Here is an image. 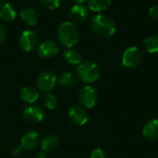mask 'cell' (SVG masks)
Returning a JSON list of instances; mask_svg holds the SVG:
<instances>
[{"mask_svg": "<svg viewBox=\"0 0 158 158\" xmlns=\"http://www.w3.org/2000/svg\"><path fill=\"white\" fill-rule=\"evenodd\" d=\"M77 75L79 79L84 83H94L100 77V69L98 66L90 60L81 61L77 68Z\"/></svg>", "mask_w": 158, "mask_h": 158, "instance_id": "obj_3", "label": "cell"}, {"mask_svg": "<svg viewBox=\"0 0 158 158\" xmlns=\"http://www.w3.org/2000/svg\"><path fill=\"white\" fill-rule=\"evenodd\" d=\"M149 16L156 19V20H158V5H155L153 6L150 7L149 9Z\"/></svg>", "mask_w": 158, "mask_h": 158, "instance_id": "obj_25", "label": "cell"}, {"mask_svg": "<svg viewBox=\"0 0 158 158\" xmlns=\"http://www.w3.org/2000/svg\"><path fill=\"white\" fill-rule=\"evenodd\" d=\"M89 11L84 5H75L69 11V18L73 23H81L88 18Z\"/></svg>", "mask_w": 158, "mask_h": 158, "instance_id": "obj_12", "label": "cell"}, {"mask_svg": "<svg viewBox=\"0 0 158 158\" xmlns=\"http://www.w3.org/2000/svg\"><path fill=\"white\" fill-rule=\"evenodd\" d=\"M63 58L68 64L71 66H78L82 61L81 54L79 51L72 48H67L63 52Z\"/></svg>", "mask_w": 158, "mask_h": 158, "instance_id": "obj_18", "label": "cell"}, {"mask_svg": "<svg viewBox=\"0 0 158 158\" xmlns=\"http://www.w3.org/2000/svg\"><path fill=\"white\" fill-rule=\"evenodd\" d=\"M142 60V54L139 48L131 46L127 48L122 56V64L129 69H134L139 66Z\"/></svg>", "mask_w": 158, "mask_h": 158, "instance_id": "obj_7", "label": "cell"}, {"mask_svg": "<svg viewBox=\"0 0 158 158\" xmlns=\"http://www.w3.org/2000/svg\"><path fill=\"white\" fill-rule=\"evenodd\" d=\"M57 97L56 94H51V93H47L45 94L44 97V105L46 108L48 109H55L56 106H57Z\"/></svg>", "mask_w": 158, "mask_h": 158, "instance_id": "obj_22", "label": "cell"}, {"mask_svg": "<svg viewBox=\"0 0 158 158\" xmlns=\"http://www.w3.org/2000/svg\"><path fill=\"white\" fill-rule=\"evenodd\" d=\"M58 41L59 44L65 48H72L80 40V31L71 21H64L58 28Z\"/></svg>", "mask_w": 158, "mask_h": 158, "instance_id": "obj_2", "label": "cell"}, {"mask_svg": "<svg viewBox=\"0 0 158 158\" xmlns=\"http://www.w3.org/2000/svg\"><path fill=\"white\" fill-rule=\"evenodd\" d=\"M20 19L21 20L28 26H34L38 22V15L37 12L31 7H25L20 11Z\"/></svg>", "mask_w": 158, "mask_h": 158, "instance_id": "obj_17", "label": "cell"}, {"mask_svg": "<svg viewBox=\"0 0 158 158\" xmlns=\"http://www.w3.org/2000/svg\"><path fill=\"white\" fill-rule=\"evenodd\" d=\"M6 31L5 27L0 23V45L5 42L6 40Z\"/></svg>", "mask_w": 158, "mask_h": 158, "instance_id": "obj_26", "label": "cell"}, {"mask_svg": "<svg viewBox=\"0 0 158 158\" xmlns=\"http://www.w3.org/2000/svg\"><path fill=\"white\" fill-rule=\"evenodd\" d=\"M90 158H107V155L102 148H96L92 152Z\"/></svg>", "mask_w": 158, "mask_h": 158, "instance_id": "obj_24", "label": "cell"}, {"mask_svg": "<svg viewBox=\"0 0 158 158\" xmlns=\"http://www.w3.org/2000/svg\"><path fill=\"white\" fill-rule=\"evenodd\" d=\"M74 3H76V5H83V3L86 2V0H73Z\"/></svg>", "mask_w": 158, "mask_h": 158, "instance_id": "obj_29", "label": "cell"}, {"mask_svg": "<svg viewBox=\"0 0 158 158\" xmlns=\"http://www.w3.org/2000/svg\"><path fill=\"white\" fill-rule=\"evenodd\" d=\"M144 47L150 54L158 53V35H150L144 40Z\"/></svg>", "mask_w": 158, "mask_h": 158, "instance_id": "obj_21", "label": "cell"}, {"mask_svg": "<svg viewBox=\"0 0 158 158\" xmlns=\"http://www.w3.org/2000/svg\"><path fill=\"white\" fill-rule=\"evenodd\" d=\"M19 97L20 99L27 104H33L39 98V93L37 90L31 86L22 87L19 91Z\"/></svg>", "mask_w": 158, "mask_h": 158, "instance_id": "obj_15", "label": "cell"}, {"mask_svg": "<svg viewBox=\"0 0 158 158\" xmlns=\"http://www.w3.org/2000/svg\"><path fill=\"white\" fill-rule=\"evenodd\" d=\"M22 116L26 121L32 123V124H36L43 120L44 113L42 107H40L39 106L30 105L24 108Z\"/></svg>", "mask_w": 158, "mask_h": 158, "instance_id": "obj_9", "label": "cell"}, {"mask_svg": "<svg viewBox=\"0 0 158 158\" xmlns=\"http://www.w3.org/2000/svg\"><path fill=\"white\" fill-rule=\"evenodd\" d=\"M59 51L58 44L55 41L47 40L40 44L37 47V54L40 57L49 59L55 57Z\"/></svg>", "mask_w": 158, "mask_h": 158, "instance_id": "obj_8", "label": "cell"}, {"mask_svg": "<svg viewBox=\"0 0 158 158\" xmlns=\"http://www.w3.org/2000/svg\"><path fill=\"white\" fill-rule=\"evenodd\" d=\"M34 158H46V155H45L44 152L40 151V152H38V153L35 155V157Z\"/></svg>", "mask_w": 158, "mask_h": 158, "instance_id": "obj_28", "label": "cell"}, {"mask_svg": "<svg viewBox=\"0 0 158 158\" xmlns=\"http://www.w3.org/2000/svg\"><path fill=\"white\" fill-rule=\"evenodd\" d=\"M79 102L86 108H93L98 102L97 91L90 85L84 86L79 93Z\"/></svg>", "mask_w": 158, "mask_h": 158, "instance_id": "obj_5", "label": "cell"}, {"mask_svg": "<svg viewBox=\"0 0 158 158\" xmlns=\"http://www.w3.org/2000/svg\"><path fill=\"white\" fill-rule=\"evenodd\" d=\"M91 26L94 32L102 38H109L116 32V24L114 20L105 14L95 15L92 19Z\"/></svg>", "mask_w": 158, "mask_h": 158, "instance_id": "obj_1", "label": "cell"}, {"mask_svg": "<svg viewBox=\"0 0 158 158\" xmlns=\"http://www.w3.org/2000/svg\"><path fill=\"white\" fill-rule=\"evenodd\" d=\"M40 3L48 9H56L60 6L61 0H39Z\"/></svg>", "mask_w": 158, "mask_h": 158, "instance_id": "obj_23", "label": "cell"}, {"mask_svg": "<svg viewBox=\"0 0 158 158\" xmlns=\"http://www.w3.org/2000/svg\"><path fill=\"white\" fill-rule=\"evenodd\" d=\"M3 2H4V0H0V5H1V4H2Z\"/></svg>", "mask_w": 158, "mask_h": 158, "instance_id": "obj_30", "label": "cell"}, {"mask_svg": "<svg viewBox=\"0 0 158 158\" xmlns=\"http://www.w3.org/2000/svg\"><path fill=\"white\" fill-rule=\"evenodd\" d=\"M57 82V76L52 70L42 71L36 79V86L43 93H50Z\"/></svg>", "mask_w": 158, "mask_h": 158, "instance_id": "obj_4", "label": "cell"}, {"mask_svg": "<svg viewBox=\"0 0 158 158\" xmlns=\"http://www.w3.org/2000/svg\"><path fill=\"white\" fill-rule=\"evenodd\" d=\"M17 17V11L10 3L0 5V19L6 22L13 21Z\"/></svg>", "mask_w": 158, "mask_h": 158, "instance_id": "obj_16", "label": "cell"}, {"mask_svg": "<svg viewBox=\"0 0 158 158\" xmlns=\"http://www.w3.org/2000/svg\"><path fill=\"white\" fill-rule=\"evenodd\" d=\"M69 118L77 126H83L88 121V114L81 106H72L69 110Z\"/></svg>", "mask_w": 158, "mask_h": 158, "instance_id": "obj_10", "label": "cell"}, {"mask_svg": "<svg viewBox=\"0 0 158 158\" xmlns=\"http://www.w3.org/2000/svg\"><path fill=\"white\" fill-rule=\"evenodd\" d=\"M59 139L56 135L55 134H48L44 136L41 142H40V146L43 152H52L55 151L58 145H59Z\"/></svg>", "mask_w": 158, "mask_h": 158, "instance_id": "obj_14", "label": "cell"}, {"mask_svg": "<svg viewBox=\"0 0 158 158\" xmlns=\"http://www.w3.org/2000/svg\"><path fill=\"white\" fill-rule=\"evenodd\" d=\"M58 84L64 89H70L76 83V77L71 72H63L57 79Z\"/></svg>", "mask_w": 158, "mask_h": 158, "instance_id": "obj_19", "label": "cell"}, {"mask_svg": "<svg viewBox=\"0 0 158 158\" xmlns=\"http://www.w3.org/2000/svg\"><path fill=\"white\" fill-rule=\"evenodd\" d=\"M21 151H22L21 146H19V147H17V148H14V149L11 151V155H12L13 156H19V155L21 153Z\"/></svg>", "mask_w": 158, "mask_h": 158, "instance_id": "obj_27", "label": "cell"}, {"mask_svg": "<svg viewBox=\"0 0 158 158\" xmlns=\"http://www.w3.org/2000/svg\"><path fill=\"white\" fill-rule=\"evenodd\" d=\"M18 44L24 52H31L35 49L38 44V35L33 31L26 30L20 33Z\"/></svg>", "mask_w": 158, "mask_h": 158, "instance_id": "obj_6", "label": "cell"}, {"mask_svg": "<svg viewBox=\"0 0 158 158\" xmlns=\"http://www.w3.org/2000/svg\"><path fill=\"white\" fill-rule=\"evenodd\" d=\"M39 143H40L39 134L37 131H27L20 139V146L22 150H25V151L35 150Z\"/></svg>", "mask_w": 158, "mask_h": 158, "instance_id": "obj_11", "label": "cell"}, {"mask_svg": "<svg viewBox=\"0 0 158 158\" xmlns=\"http://www.w3.org/2000/svg\"><path fill=\"white\" fill-rule=\"evenodd\" d=\"M143 135L148 141H156L158 139V119L153 118L147 121L143 128Z\"/></svg>", "mask_w": 158, "mask_h": 158, "instance_id": "obj_13", "label": "cell"}, {"mask_svg": "<svg viewBox=\"0 0 158 158\" xmlns=\"http://www.w3.org/2000/svg\"><path fill=\"white\" fill-rule=\"evenodd\" d=\"M111 5V0H88V6L94 12L106 10Z\"/></svg>", "mask_w": 158, "mask_h": 158, "instance_id": "obj_20", "label": "cell"}]
</instances>
